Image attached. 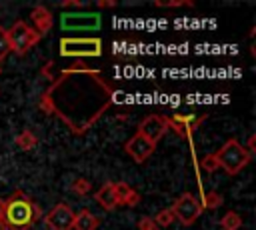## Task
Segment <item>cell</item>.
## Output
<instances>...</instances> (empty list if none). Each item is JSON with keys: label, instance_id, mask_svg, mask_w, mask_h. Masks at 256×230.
<instances>
[{"label": "cell", "instance_id": "obj_1", "mask_svg": "<svg viewBox=\"0 0 256 230\" xmlns=\"http://www.w3.org/2000/svg\"><path fill=\"white\" fill-rule=\"evenodd\" d=\"M38 218H40V208L36 204H32L24 192L16 190L6 200L2 220L8 226V230H28Z\"/></svg>", "mask_w": 256, "mask_h": 230}, {"label": "cell", "instance_id": "obj_2", "mask_svg": "<svg viewBox=\"0 0 256 230\" xmlns=\"http://www.w3.org/2000/svg\"><path fill=\"white\" fill-rule=\"evenodd\" d=\"M214 154H216V160H218L220 168H224V172L230 174V176H234V174H238L242 168H246V164H248L250 158H252V156L246 152V148H244L236 138L226 140V142L222 144V148H220L218 152H214Z\"/></svg>", "mask_w": 256, "mask_h": 230}, {"label": "cell", "instance_id": "obj_3", "mask_svg": "<svg viewBox=\"0 0 256 230\" xmlns=\"http://www.w3.org/2000/svg\"><path fill=\"white\" fill-rule=\"evenodd\" d=\"M6 32H8L10 50L16 52L18 56H24V54H26V52L40 40V34H38L36 30H32V28H30L26 22H22V20L14 22L12 28L6 30Z\"/></svg>", "mask_w": 256, "mask_h": 230}, {"label": "cell", "instance_id": "obj_4", "mask_svg": "<svg viewBox=\"0 0 256 230\" xmlns=\"http://www.w3.org/2000/svg\"><path fill=\"white\" fill-rule=\"evenodd\" d=\"M170 210L174 214V220H178L182 226H192L198 220V216L202 214V204L194 194L186 192L172 204Z\"/></svg>", "mask_w": 256, "mask_h": 230}, {"label": "cell", "instance_id": "obj_5", "mask_svg": "<svg viewBox=\"0 0 256 230\" xmlns=\"http://www.w3.org/2000/svg\"><path fill=\"white\" fill-rule=\"evenodd\" d=\"M166 130H168V118L166 116H160V114H150V116H146L140 122L138 134H142L146 140H150L152 144H156L166 134Z\"/></svg>", "mask_w": 256, "mask_h": 230}, {"label": "cell", "instance_id": "obj_6", "mask_svg": "<svg viewBox=\"0 0 256 230\" xmlns=\"http://www.w3.org/2000/svg\"><path fill=\"white\" fill-rule=\"evenodd\" d=\"M46 226L50 230H72L74 228V212L68 204H56L46 216Z\"/></svg>", "mask_w": 256, "mask_h": 230}, {"label": "cell", "instance_id": "obj_7", "mask_svg": "<svg viewBox=\"0 0 256 230\" xmlns=\"http://www.w3.org/2000/svg\"><path fill=\"white\" fill-rule=\"evenodd\" d=\"M154 146L156 144H152L150 140H146L142 134H134L126 144H124V150H126V154L134 160V162H138V164H142L144 160H148L150 156H152V152H154Z\"/></svg>", "mask_w": 256, "mask_h": 230}, {"label": "cell", "instance_id": "obj_8", "mask_svg": "<svg viewBox=\"0 0 256 230\" xmlns=\"http://www.w3.org/2000/svg\"><path fill=\"white\" fill-rule=\"evenodd\" d=\"M114 190H116L118 206L122 204V206L132 208V206H136V204L140 202V194H138L132 186H128L126 182H116V184H114Z\"/></svg>", "mask_w": 256, "mask_h": 230}, {"label": "cell", "instance_id": "obj_9", "mask_svg": "<svg viewBox=\"0 0 256 230\" xmlns=\"http://www.w3.org/2000/svg\"><path fill=\"white\" fill-rule=\"evenodd\" d=\"M96 202L104 208V210H114L118 206V200H116V190H114V184L112 182H106L98 188V192L94 194Z\"/></svg>", "mask_w": 256, "mask_h": 230}, {"label": "cell", "instance_id": "obj_10", "mask_svg": "<svg viewBox=\"0 0 256 230\" xmlns=\"http://www.w3.org/2000/svg\"><path fill=\"white\" fill-rule=\"evenodd\" d=\"M30 16H32V22L36 24V28H38L36 32H38L40 36L52 28V14H50V10H48L46 6H36Z\"/></svg>", "mask_w": 256, "mask_h": 230}, {"label": "cell", "instance_id": "obj_11", "mask_svg": "<svg viewBox=\"0 0 256 230\" xmlns=\"http://www.w3.org/2000/svg\"><path fill=\"white\" fill-rule=\"evenodd\" d=\"M98 228V218L90 210H80L74 214V230H96Z\"/></svg>", "mask_w": 256, "mask_h": 230}, {"label": "cell", "instance_id": "obj_12", "mask_svg": "<svg viewBox=\"0 0 256 230\" xmlns=\"http://www.w3.org/2000/svg\"><path fill=\"white\" fill-rule=\"evenodd\" d=\"M14 142H16V146H18L20 150H32V148L36 146L38 138L32 134V130H22V132L14 138Z\"/></svg>", "mask_w": 256, "mask_h": 230}, {"label": "cell", "instance_id": "obj_13", "mask_svg": "<svg viewBox=\"0 0 256 230\" xmlns=\"http://www.w3.org/2000/svg\"><path fill=\"white\" fill-rule=\"evenodd\" d=\"M242 226V218L234 212V210H228L222 218H220V228L222 230H238Z\"/></svg>", "mask_w": 256, "mask_h": 230}, {"label": "cell", "instance_id": "obj_14", "mask_svg": "<svg viewBox=\"0 0 256 230\" xmlns=\"http://www.w3.org/2000/svg\"><path fill=\"white\" fill-rule=\"evenodd\" d=\"M222 202H224V200H222V196H220L216 190H208V192L204 194V198H202L200 204H202V210H204V208H208V210H216V208L222 206Z\"/></svg>", "mask_w": 256, "mask_h": 230}, {"label": "cell", "instance_id": "obj_15", "mask_svg": "<svg viewBox=\"0 0 256 230\" xmlns=\"http://www.w3.org/2000/svg\"><path fill=\"white\" fill-rule=\"evenodd\" d=\"M152 220H154V224H156L158 228H166V226H170V224L174 222V214H172L170 208H164V210H160Z\"/></svg>", "mask_w": 256, "mask_h": 230}, {"label": "cell", "instance_id": "obj_16", "mask_svg": "<svg viewBox=\"0 0 256 230\" xmlns=\"http://www.w3.org/2000/svg\"><path fill=\"white\" fill-rule=\"evenodd\" d=\"M90 180H86V178H76L72 184H70V190L74 192V194H78V196H86L88 192H90Z\"/></svg>", "mask_w": 256, "mask_h": 230}, {"label": "cell", "instance_id": "obj_17", "mask_svg": "<svg viewBox=\"0 0 256 230\" xmlns=\"http://www.w3.org/2000/svg\"><path fill=\"white\" fill-rule=\"evenodd\" d=\"M200 166H202V170H206V172H214V170L220 168V164H218V160H216V154H206V156L200 160Z\"/></svg>", "mask_w": 256, "mask_h": 230}, {"label": "cell", "instance_id": "obj_18", "mask_svg": "<svg viewBox=\"0 0 256 230\" xmlns=\"http://www.w3.org/2000/svg\"><path fill=\"white\" fill-rule=\"evenodd\" d=\"M10 52L12 50H10V42H8V32H6V28L0 26V60H4Z\"/></svg>", "mask_w": 256, "mask_h": 230}, {"label": "cell", "instance_id": "obj_19", "mask_svg": "<svg viewBox=\"0 0 256 230\" xmlns=\"http://www.w3.org/2000/svg\"><path fill=\"white\" fill-rule=\"evenodd\" d=\"M138 228H140V230H156L158 226L154 224L152 218H140V220H138Z\"/></svg>", "mask_w": 256, "mask_h": 230}, {"label": "cell", "instance_id": "obj_20", "mask_svg": "<svg viewBox=\"0 0 256 230\" xmlns=\"http://www.w3.org/2000/svg\"><path fill=\"white\" fill-rule=\"evenodd\" d=\"M156 6H168V8H174V6H190V2H156Z\"/></svg>", "mask_w": 256, "mask_h": 230}, {"label": "cell", "instance_id": "obj_21", "mask_svg": "<svg viewBox=\"0 0 256 230\" xmlns=\"http://www.w3.org/2000/svg\"><path fill=\"white\" fill-rule=\"evenodd\" d=\"M254 142H256V136H254V134H250V138H248V150H246L250 156L256 152V144H254Z\"/></svg>", "mask_w": 256, "mask_h": 230}, {"label": "cell", "instance_id": "obj_22", "mask_svg": "<svg viewBox=\"0 0 256 230\" xmlns=\"http://www.w3.org/2000/svg\"><path fill=\"white\" fill-rule=\"evenodd\" d=\"M4 208H6V200H0V220L4 218Z\"/></svg>", "mask_w": 256, "mask_h": 230}, {"label": "cell", "instance_id": "obj_23", "mask_svg": "<svg viewBox=\"0 0 256 230\" xmlns=\"http://www.w3.org/2000/svg\"><path fill=\"white\" fill-rule=\"evenodd\" d=\"M114 4H116L114 0H110V2H98V6H100V8H106V6H114Z\"/></svg>", "mask_w": 256, "mask_h": 230}, {"label": "cell", "instance_id": "obj_24", "mask_svg": "<svg viewBox=\"0 0 256 230\" xmlns=\"http://www.w3.org/2000/svg\"><path fill=\"white\" fill-rule=\"evenodd\" d=\"M0 230H8V226L4 224V220H0Z\"/></svg>", "mask_w": 256, "mask_h": 230}, {"label": "cell", "instance_id": "obj_25", "mask_svg": "<svg viewBox=\"0 0 256 230\" xmlns=\"http://www.w3.org/2000/svg\"><path fill=\"white\" fill-rule=\"evenodd\" d=\"M156 230H160V228H156Z\"/></svg>", "mask_w": 256, "mask_h": 230}]
</instances>
